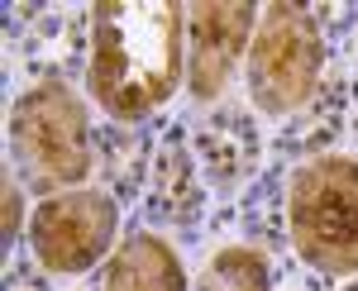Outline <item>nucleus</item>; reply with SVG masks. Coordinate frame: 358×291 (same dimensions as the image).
I'll use <instances>...</instances> for the list:
<instances>
[{
  "instance_id": "nucleus-7",
  "label": "nucleus",
  "mask_w": 358,
  "mask_h": 291,
  "mask_svg": "<svg viewBox=\"0 0 358 291\" xmlns=\"http://www.w3.org/2000/svg\"><path fill=\"white\" fill-rule=\"evenodd\" d=\"M106 291H187L177 248L158 234H129L110 253Z\"/></svg>"
},
{
  "instance_id": "nucleus-5",
  "label": "nucleus",
  "mask_w": 358,
  "mask_h": 291,
  "mask_svg": "<svg viewBox=\"0 0 358 291\" xmlns=\"http://www.w3.org/2000/svg\"><path fill=\"white\" fill-rule=\"evenodd\" d=\"M115 229H120V211L101 186H72V191L43 196L38 211L29 215L34 258L53 277H77L96 267L110 253Z\"/></svg>"
},
{
  "instance_id": "nucleus-4",
  "label": "nucleus",
  "mask_w": 358,
  "mask_h": 291,
  "mask_svg": "<svg viewBox=\"0 0 358 291\" xmlns=\"http://www.w3.org/2000/svg\"><path fill=\"white\" fill-rule=\"evenodd\" d=\"M325 67V38L306 5L273 0L258 5V24L244 53V86L248 101L263 115H296L315 101Z\"/></svg>"
},
{
  "instance_id": "nucleus-3",
  "label": "nucleus",
  "mask_w": 358,
  "mask_h": 291,
  "mask_svg": "<svg viewBox=\"0 0 358 291\" xmlns=\"http://www.w3.org/2000/svg\"><path fill=\"white\" fill-rule=\"evenodd\" d=\"M287 229L301 263L354 277L358 272V158H306L287 186Z\"/></svg>"
},
{
  "instance_id": "nucleus-2",
  "label": "nucleus",
  "mask_w": 358,
  "mask_h": 291,
  "mask_svg": "<svg viewBox=\"0 0 358 291\" xmlns=\"http://www.w3.org/2000/svg\"><path fill=\"white\" fill-rule=\"evenodd\" d=\"M10 162L24 186L57 196L91 177V110L67 81H38L10 110Z\"/></svg>"
},
{
  "instance_id": "nucleus-6",
  "label": "nucleus",
  "mask_w": 358,
  "mask_h": 291,
  "mask_svg": "<svg viewBox=\"0 0 358 291\" xmlns=\"http://www.w3.org/2000/svg\"><path fill=\"white\" fill-rule=\"evenodd\" d=\"M258 5L248 0H201L187 5V91L192 101H220L234 72L244 67Z\"/></svg>"
},
{
  "instance_id": "nucleus-1",
  "label": "nucleus",
  "mask_w": 358,
  "mask_h": 291,
  "mask_svg": "<svg viewBox=\"0 0 358 291\" xmlns=\"http://www.w3.org/2000/svg\"><path fill=\"white\" fill-rule=\"evenodd\" d=\"M187 77V5L177 0H106L91 10V101L120 125L163 106Z\"/></svg>"
},
{
  "instance_id": "nucleus-8",
  "label": "nucleus",
  "mask_w": 358,
  "mask_h": 291,
  "mask_svg": "<svg viewBox=\"0 0 358 291\" xmlns=\"http://www.w3.org/2000/svg\"><path fill=\"white\" fill-rule=\"evenodd\" d=\"M196 291H273V277H268V263H263L258 248L234 243V248H220L201 267Z\"/></svg>"
},
{
  "instance_id": "nucleus-9",
  "label": "nucleus",
  "mask_w": 358,
  "mask_h": 291,
  "mask_svg": "<svg viewBox=\"0 0 358 291\" xmlns=\"http://www.w3.org/2000/svg\"><path fill=\"white\" fill-rule=\"evenodd\" d=\"M20 225H24V196L15 186V172H5V243H15Z\"/></svg>"
}]
</instances>
